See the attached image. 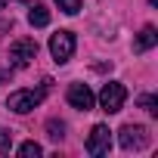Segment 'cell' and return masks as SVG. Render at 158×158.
Here are the masks:
<instances>
[{"instance_id": "5b68a950", "label": "cell", "mask_w": 158, "mask_h": 158, "mask_svg": "<svg viewBox=\"0 0 158 158\" xmlns=\"http://www.w3.org/2000/svg\"><path fill=\"white\" fill-rule=\"evenodd\" d=\"M10 59H13L16 68L31 65V62L37 59V40H34V37H19V40H13V47H10Z\"/></svg>"}, {"instance_id": "5bb4252c", "label": "cell", "mask_w": 158, "mask_h": 158, "mask_svg": "<svg viewBox=\"0 0 158 158\" xmlns=\"http://www.w3.org/2000/svg\"><path fill=\"white\" fill-rule=\"evenodd\" d=\"M139 106H143L146 112H152V115H158V99H155L152 93H146V96H139Z\"/></svg>"}, {"instance_id": "9a60e30c", "label": "cell", "mask_w": 158, "mask_h": 158, "mask_svg": "<svg viewBox=\"0 0 158 158\" xmlns=\"http://www.w3.org/2000/svg\"><path fill=\"white\" fill-rule=\"evenodd\" d=\"M0 10H6V0H0Z\"/></svg>"}, {"instance_id": "2e32d148", "label": "cell", "mask_w": 158, "mask_h": 158, "mask_svg": "<svg viewBox=\"0 0 158 158\" xmlns=\"http://www.w3.org/2000/svg\"><path fill=\"white\" fill-rule=\"evenodd\" d=\"M3 77H6V71H0V81H3Z\"/></svg>"}, {"instance_id": "ba28073f", "label": "cell", "mask_w": 158, "mask_h": 158, "mask_svg": "<svg viewBox=\"0 0 158 158\" xmlns=\"http://www.w3.org/2000/svg\"><path fill=\"white\" fill-rule=\"evenodd\" d=\"M155 44H158V31H155L152 25H146V28L136 34V44H133V50H136V53H146V50H152Z\"/></svg>"}, {"instance_id": "277c9868", "label": "cell", "mask_w": 158, "mask_h": 158, "mask_svg": "<svg viewBox=\"0 0 158 158\" xmlns=\"http://www.w3.org/2000/svg\"><path fill=\"white\" fill-rule=\"evenodd\" d=\"M118 143H121V149H127V152H139V149L149 146V130H146L143 124H124V127L118 130Z\"/></svg>"}, {"instance_id": "e0dca14e", "label": "cell", "mask_w": 158, "mask_h": 158, "mask_svg": "<svg viewBox=\"0 0 158 158\" xmlns=\"http://www.w3.org/2000/svg\"><path fill=\"white\" fill-rule=\"evenodd\" d=\"M149 3H158V0H149Z\"/></svg>"}, {"instance_id": "7a4b0ae2", "label": "cell", "mask_w": 158, "mask_h": 158, "mask_svg": "<svg viewBox=\"0 0 158 158\" xmlns=\"http://www.w3.org/2000/svg\"><path fill=\"white\" fill-rule=\"evenodd\" d=\"M124 99H127V87H124V84H118V81L102 84V90H99V106H102V112H109V115L121 112V109H124Z\"/></svg>"}, {"instance_id": "8992f818", "label": "cell", "mask_w": 158, "mask_h": 158, "mask_svg": "<svg viewBox=\"0 0 158 158\" xmlns=\"http://www.w3.org/2000/svg\"><path fill=\"white\" fill-rule=\"evenodd\" d=\"M109 149H112V130L106 124H96L87 136V152L99 158V155H109Z\"/></svg>"}, {"instance_id": "3957f363", "label": "cell", "mask_w": 158, "mask_h": 158, "mask_svg": "<svg viewBox=\"0 0 158 158\" xmlns=\"http://www.w3.org/2000/svg\"><path fill=\"white\" fill-rule=\"evenodd\" d=\"M74 47H77V40H74L71 31H56V34L50 37V56H53V62L65 65V62L74 56Z\"/></svg>"}, {"instance_id": "30bf717a", "label": "cell", "mask_w": 158, "mask_h": 158, "mask_svg": "<svg viewBox=\"0 0 158 158\" xmlns=\"http://www.w3.org/2000/svg\"><path fill=\"white\" fill-rule=\"evenodd\" d=\"M47 136L59 143V139L65 136V124H62V121H56V118H53V121H47Z\"/></svg>"}, {"instance_id": "6da1fadb", "label": "cell", "mask_w": 158, "mask_h": 158, "mask_svg": "<svg viewBox=\"0 0 158 158\" xmlns=\"http://www.w3.org/2000/svg\"><path fill=\"white\" fill-rule=\"evenodd\" d=\"M44 96H47L44 87H40V90H16V93L6 96V109H13L16 115H28L31 109H37V106L44 102Z\"/></svg>"}, {"instance_id": "52a82bcc", "label": "cell", "mask_w": 158, "mask_h": 158, "mask_svg": "<svg viewBox=\"0 0 158 158\" xmlns=\"http://www.w3.org/2000/svg\"><path fill=\"white\" fill-rule=\"evenodd\" d=\"M65 96H68V106L77 109V112H90L93 102H96V96H93V90H90L87 84H71Z\"/></svg>"}, {"instance_id": "7c38bea8", "label": "cell", "mask_w": 158, "mask_h": 158, "mask_svg": "<svg viewBox=\"0 0 158 158\" xmlns=\"http://www.w3.org/2000/svg\"><path fill=\"white\" fill-rule=\"evenodd\" d=\"M56 6L62 13H68V16H77L81 13V0H56Z\"/></svg>"}, {"instance_id": "9c48e42d", "label": "cell", "mask_w": 158, "mask_h": 158, "mask_svg": "<svg viewBox=\"0 0 158 158\" xmlns=\"http://www.w3.org/2000/svg\"><path fill=\"white\" fill-rule=\"evenodd\" d=\"M28 22H31L34 28L50 25V10H47V6H40V3H34V6H31V13H28Z\"/></svg>"}, {"instance_id": "8fae6325", "label": "cell", "mask_w": 158, "mask_h": 158, "mask_svg": "<svg viewBox=\"0 0 158 158\" xmlns=\"http://www.w3.org/2000/svg\"><path fill=\"white\" fill-rule=\"evenodd\" d=\"M40 152H44V149H40L37 143H31V139L19 146V155H22V158H40Z\"/></svg>"}, {"instance_id": "4fadbf2b", "label": "cell", "mask_w": 158, "mask_h": 158, "mask_svg": "<svg viewBox=\"0 0 158 158\" xmlns=\"http://www.w3.org/2000/svg\"><path fill=\"white\" fill-rule=\"evenodd\" d=\"M10 149H13V133L0 127V155H10Z\"/></svg>"}]
</instances>
